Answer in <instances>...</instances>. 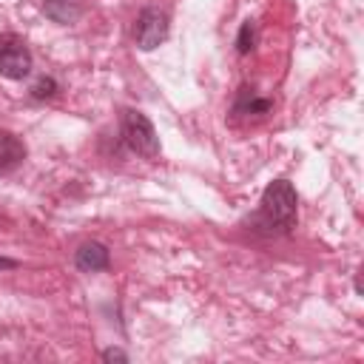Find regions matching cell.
<instances>
[{"mask_svg": "<svg viewBox=\"0 0 364 364\" xmlns=\"http://www.w3.org/2000/svg\"><path fill=\"white\" fill-rule=\"evenodd\" d=\"M296 222H299L296 188L287 179H273L264 188L256 213L250 216L253 230H259L264 236H287V233H293Z\"/></svg>", "mask_w": 364, "mask_h": 364, "instance_id": "1", "label": "cell"}, {"mask_svg": "<svg viewBox=\"0 0 364 364\" xmlns=\"http://www.w3.org/2000/svg\"><path fill=\"white\" fill-rule=\"evenodd\" d=\"M119 134H122V142H125L134 154H139V156H145V159H156V156H159V136H156V128H154V122H151L142 111L125 108L122 117H119Z\"/></svg>", "mask_w": 364, "mask_h": 364, "instance_id": "2", "label": "cell"}, {"mask_svg": "<svg viewBox=\"0 0 364 364\" xmlns=\"http://www.w3.org/2000/svg\"><path fill=\"white\" fill-rule=\"evenodd\" d=\"M168 26H171V23H168V14H165L162 9L148 6V9L139 11V17H136V23H134V43H136L142 51H154L159 43H165Z\"/></svg>", "mask_w": 364, "mask_h": 364, "instance_id": "3", "label": "cell"}, {"mask_svg": "<svg viewBox=\"0 0 364 364\" xmlns=\"http://www.w3.org/2000/svg\"><path fill=\"white\" fill-rule=\"evenodd\" d=\"M31 71V51L17 34L0 37V74L9 80H23Z\"/></svg>", "mask_w": 364, "mask_h": 364, "instance_id": "4", "label": "cell"}, {"mask_svg": "<svg viewBox=\"0 0 364 364\" xmlns=\"http://www.w3.org/2000/svg\"><path fill=\"white\" fill-rule=\"evenodd\" d=\"M74 264L82 273H97V270H108L111 264V253L102 242H85L80 245V250L74 253Z\"/></svg>", "mask_w": 364, "mask_h": 364, "instance_id": "5", "label": "cell"}, {"mask_svg": "<svg viewBox=\"0 0 364 364\" xmlns=\"http://www.w3.org/2000/svg\"><path fill=\"white\" fill-rule=\"evenodd\" d=\"M23 159H26V142L17 134L0 128V173L14 171Z\"/></svg>", "mask_w": 364, "mask_h": 364, "instance_id": "6", "label": "cell"}, {"mask_svg": "<svg viewBox=\"0 0 364 364\" xmlns=\"http://www.w3.org/2000/svg\"><path fill=\"white\" fill-rule=\"evenodd\" d=\"M43 14L51 17L54 23H60V26H71L82 17V6L77 0H46Z\"/></svg>", "mask_w": 364, "mask_h": 364, "instance_id": "7", "label": "cell"}, {"mask_svg": "<svg viewBox=\"0 0 364 364\" xmlns=\"http://www.w3.org/2000/svg\"><path fill=\"white\" fill-rule=\"evenodd\" d=\"M270 108H273V100L259 97L253 88H242L239 91V100L233 105V114H267Z\"/></svg>", "mask_w": 364, "mask_h": 364, "instance_id": "8", "label": "cell"}, {"mask_svg": "<svg viewBox=\"0 0 364 364\" xmlns=\"http://www.w3.org/2000/svg\"><path fill=\"white\" fill-rule=\"evenodd\" d=\"M253 46H256V23L253 20H245L242 28H239V34H236V51L239 54H250Z\"/></svg>", "mask_w": 364, "mask_h": 364, "instance_id": "9", "label": "cell"}, {"mask_svg": "<svg viewBox=\"0 0 364 364\" xmlns=\"http://www.w3.org/2000/svg\"><path fill=\"white\" fill-rule=\"evenodd\" d=\"M57 88H60V85H57L54 77H40V80L31 85V97H34V100H51V97L57 94Z\"/></svg>", "mask_w": 364, "mask_h": 364, "instance_id": "10", "label": "cell"}, {"mask_svg": "<svg viewBox=\"0 0 364 364\" xmlns=\"http://www.w3.org/2000/svg\"><path fill=\"white\" fill-rule=\"evenodd\" d=\"M102 361H128V353H122L119 347H108L102 350Z\"/></svg>", "mask_w": 364, "mask_h": 364, "instance_id": "11", "label": "cell"}, {"mask_svg": "<svg viewBox=\"0 0 364 364\" xmlns=\"http://www.w3.org/2000/svg\"><path fill=\"white\" fill-rule=\"evenodd\" d=\"M11 267H17V262L9 256H0V270H11Z\"/></svg>", "mask_w": 364, "mask_h": 364, "instance_id": "12", "label": "cell"}]
</instances>
